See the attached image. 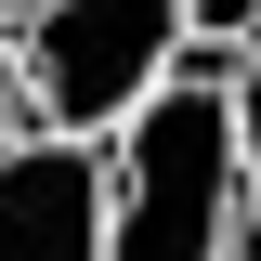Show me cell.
<instances>
[{
	"instance_id": "ba28073f",
	"label": "cell",
	"mask_w": 261,
	"mask_h": 261,
	"mask_svg": "<svg viewBox=\"0 0 261 261\" xmlns=\"http://www.w3.org/2000/svg\"><path fill=\"white\" fill-rule=\"evenodd\" d=\"M13 27H27V0H0V39H13Z\"/></svg>"
},
{
	"instance_id": "8992f818",
	"label": "cell",
	"mask_w": 261,
	"mask_h": 261,
	"mask_svg": "<svg viewBox=\"0 0 261 261\" xmlns=\"http://www.w3.org/2000/svg\"><path fill=\"white\" fill-rule=\"evenodd\" d=\"M27 130H39L27 118V65H13V39H0V144H27Z\"/></svg>"
},
{
	"instance_id": "277c9868",
	"label": "cell",
	"mask_w": 261,
	"mask_h": 261,
	"mask_svg": "<svg viewBox=\"0 0 261 261\" xmlns=\"http://www.w3.org/2000/svg\"><path fill=\"white\" fill-rule=\"evenodd\" d=\"M183 39H222V53H261V0H183Z\"/></svg>"
},
{
	"instance_id": "6da1fadb",
	"label": "cell",
	"mask_w": 261,
	"mask_h": 261,
	"mask_svg": "<svg viewBox=\"0 0 261 261\" xmlns=\"http://www.w3.org/2000/svg\"><path fill=\"white\" fill-rule=\"evenodd\" d=\"M105 261H235L248 235V157H235V92H157L105 144Z\"/></svg>"
},
{
	"instance_id": "5b68a950",
	"label": "cell",
	"mask_w": 261,
	"mask_h": 261,
	"mask_svg": "<svg viewBox=\"0 0 261 261\" xmlns=\"http://www.w3.org/2000/svg\"><path fill=\"white\" fill-rule=\"evenodd\" d=\"M235 157H248V209H261V53H248V79H235Z\"/></svg>"
},
{
	"instance_id": "52a82bcc",
	"label": "cell",
	"mask_w": 261,
	"mask_h": 261,
	"mask_svg": "<svg viewBox=\"0 0 261 261\" xmlns=\"http://www.w3.org/2000/svg\"><path fill=\"white\" fill-rule=\"evenodd\" d=\"M235 261H261V209H248V235H235Z\"/></svg>"
},
{
	"instance_id": "7a4b0ae2",
	"label": "cell",
	"mask_w": 261,
	"mask_h": 261,
	"mask_svg": "<svg viewBox=\"0 0 261 261\" xmlns=\"http://www.w3.org/2000/svg\"><path fill=\"white\" fill-rule=\"evenodd\" d=\"M170 53H183V0H27L13 27L27 118L65 144H118L170 92Z\"/></svg>"
},
{
	"instance_id": "3957f363",
	"label": "cell",
	"mask_w": 261,
	"mask_h": 261,
	"mask_svg": "<svg viewBox=\"0 0 261 261\" xmlns=\"http://www.w3.org/2000/svg\"><path fill=\"white\" fill-rule=\"evenodd\" d=\"M105 144H65V130H27L0 144V261H105Z\"/></svg>"
}]
</instances>
